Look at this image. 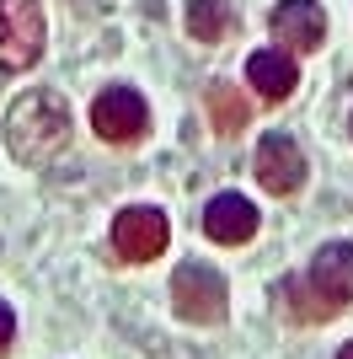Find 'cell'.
Segmentation results:
<instances>
[{
	"mask_svg": "<svg viewBox=\"0 0 353 359\" xmlns=\"http://www.w3.org/2000/svg\"><path fill=\"white\" fill-rule=\"evenodd\" d=\"M70 145V107L59 91H27L6 113V150L22 166H48Z\"/></svg>",
	"mask_w": 353,
	"mask_h": 359,
	"instance_id": "6da1fadb",
	"label": "cell"
},
{
	"mask_svg": "<svg viewBox=\"0 0 353 359\" xmlns=\"http://www.w3.org/2000/svg\"><path fill=\"white\" fill-rule=\"evenodd\" d=\"M43 54V6L0 0V70H32Z\"/></svg>",
	"mask_w": 353,
	"mask_h": 359,
	"instance_id": "7a4b0ae2",
	"label": "cell"
},
{
	"mask_svg": "<svg viewBox=\"0 0 353 359\" xmlns=\"http://www.w3.org/2000/svg\"><path fill=\"white\" fill-rule=\"evenodd\" d=\"M225 300H230V290H225L220 269H204V263H182L172 279V306L182 322H225Z\"/></svg>",
	"mask_w": 353,
	"mask_h": 359,
	"instance_id": "3957f363",
	"label": "cell"
},
{
	"mask_svg": "<svg viewBox=\"0 0 353 359\" xmlns=\"http://www.w3.org/2000/svg\"><path fill=\"white\" fill-rule=\"evenodd\" d=\"M166 241H172V225L155 204H129V210H118L113 220V252L123 263H150V257L166 252Z\"/></svg>",
	"mask_w": 353,
	"mask_h": 359,
	"instance_id": "277c9868",
	"label": "cell"
},
{
	"mask_svg": "<svg viewBox=\"0 0 353 359\" xmlns=\"http://www.w3.org/2000/svg\"><path fill=\"white\" fill-rule=\"evenodd\" d=\"M91 129L107 140V145H134V140L150 129V107L134 86H107L97 102H91Z\"/></svg>",
	"mask_w": 353,
	"mask_h": 359,
	"instance_id": "5b68a950",
	"label": "cell"
},
{
	"mask_svg": "<svg viewBox=\"0 0 353 359\" xmlns=\"http://www.w3.org/2000/svg\"><path fill=\"white\" fill-rule=\"evenodd\" d=\"M257 182L279 198L300 194V182H305V150L294 145L289 135H263V145H257Z\"/></svg>",
	"mask_w": 353,
	"mask_h": 359,
	"instance_id": "8992f818",
	"label": "cell"
},
{
	"mask_svg": "<svg viewBox=\"0 0 353 359\" xmlns=\"http://www.w3.org/2000/svg\"><path fill=\"white\" fill-rule=\"evenodd\" d=\"M305 285L316 290V300H326L332 311H342L353 300V241H326L321 252L310 257Z\"/></svg>",
	"mask_w": 353,
	"mask_h": 359,
	"instance_id": "52a82bcc",
	"label": "cell"
},
{
	"mask_svg": "<svg viewBox=\"0 0 353 359\" xmlns=\"http://www.w3.org/2000/svg\"><path fill=\"white\" fill-rule=\"evenodd\" d=\"M198 225H204L209 241H220V247H241V241L257 236V204H251L247 194H220V198H209V204H204Z\"/></svg>",
	"mask_w": 353,
	"mask_h": 359,
	"instance_id": "ba28073f",
	"label": "cell"
},
{
	"mask_svg": "<svg viewBox=\"0 0 353 359\" xmlns=\"http://www.w3.org/2000/svg\"><path fill=\"white\" fill-rule=\"evenodd\" d=\"M268 27H273L279 43L310 54V48H321V38H326V11L316 6V0H279L273 16H268Z\"/></svg>",
	"mask_w": 353,
	"mask_h": 359,
	"instance_id": "9c48e42d",
	"label": "cell"
},
{
	"mask_svg": "<svg viewBox=\"0 0 353 359\" xmlns=\"http://www.w3.org/2000/svg\"><path fill=\"white\" fill-rule=\"evenodd\" d=\"M247 81L263 91L268 102H284V97L300 86V65L289 60V48H257L247 60Z\"/></svg>",
	"mask_w": 353,
	"mask_h": 359,
	"instance_id": "30bf717a",
	"label": "cell"
},
{
	"mask_svg": "<svg viewBox=\"0 0 353 359\" xmlns=\"http://www.w3.org/2000/svg\"><path fill=\"white\" fill-rule=\"evenodd\" d=\"M230 27H235L230 0H188V32L198 43H220Z\"/></svg>",
	"mask_w": 353,
	"mask_h": 359,
	"instance_id": "8fae6325",
	"label": "cell"
},
{
	"mask_svg": "<svg viewBox=\"0 0 353 359\" xmlns=\"http://www.w3.org/2000/svg\"><path fill=\"white\" fill-rule=\"evenodd\" d=\"M209 118H214L220 135H241L247 118H251V107H247V97H241L230 81H214V86H209Z\"/></svg>",
	"mask_w": 353,
	"mask_h": 359,
	"instance_id": "7c38bea8",
	"label": "cell"
},
{
	"mask_svg": "<svg viewBox=\"0 0 353 359\" xmlns=\"http://www.w3.org/2000/svg\"><path fill=\"white\" fill-rule=\"evenodd\" d=\"M279 295H284V306H289L300 322H326V316H338L332 306H326V300H316V290H310L305 279H284Z\"/></svg>",
	"mask_w": 353,
	"mask_h": 359,
	"instance_id": "4fadbf2b",
	"label": "cell"
},
{
	"mask_svg": "<svg viewBox=\"0 0 353 359\" xmlns=\"http://www.w3.org/2000/svg\"><path fill=\"white\" fill-rule=\"evenodd\" d=\"M11 332H16V311L6 306V300H0V348L11 344Z\"/></svg>",
	"mask_w": 353,
	"mask_h": 359,
	"instance_id": "5bb4252c",
	"label": "cell"
},
{
	"mask_svg": "<svg viewBox=\"0 0 353 359\" xmlns=\"http://www.w3.org/2000/svg\"><path fill=\"white\" fill-rule=\"evenodd\" d=\"M338 359H353V344H342V354H338Z\"/></svg>",
	"mask_w": 353,
	"mask_h": 359,
	"instance_id": "9a60e30c",
	"label": "cell"
}]
</instances>
